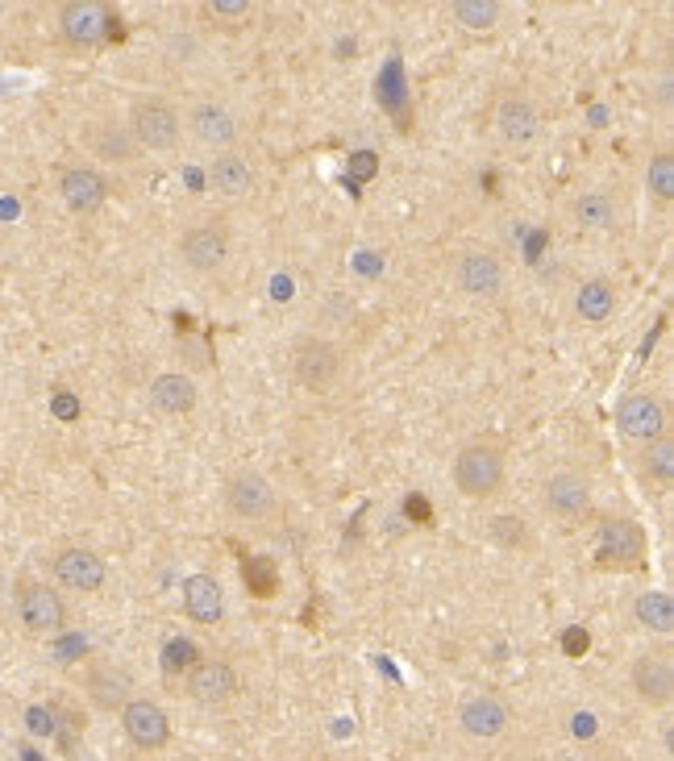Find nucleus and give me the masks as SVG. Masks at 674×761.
Wrapping results in <instances>:
<instances>
[{"mask_svg": "<svg viewBox=\"0 0 674 761\" xmlns=\"http://www.w3.org/2000/svg\"><path fill=\"white\" fill-rule=\"evenodd\" d=\"M354 163H358V171H362V175H370V171H375V158H370V154H358Z\"/></svg>", "mask_w": 674, "mask_h": 761, "instance_id": "nucleus-41", "label": "nucleus"}, {"mask_svg": "<svg viewBox=\"0 0 674 761\" xmlns=\"http://www.w3.org/2000/svg\"><path fill=\"white\" fill-rule=\"evenodd\" d=\"M408 516H416V520H425V516H429V503L412 495V499H408Z\"/></svg>", "mask_w": 674, "mask_h": 761, "instance_id": "nucleus-40", "label": "nucleus"}, {"mask_svg": "<svg viewBox=\"0 0 674 761\" xmlns=\"http://www.w3.org/2000/svg\"><path fill=\"white\" fill-rule=\"evenodd\" d=\"M454 283H458L466 296L487 300V296H495V291L504 287V263H499L495 254H487V250H470V254L458 258Z\"/></svg>", "mask_w": 674, "mask_h": 761, "instance_id": "nucleus-9", "label": "nucleus"}, {"mask_svg": "<svg viewBox=\"0 0 674 761\" xmlns=\"http://www.w3.org/2000/svg\"><path fill=\"white\" fill-rule=\"evenodd\" d=\"M487 537L504 549H520V545H529V524L520 516H495L487 524Z\"/></svg>", "mask_w": 674, "mask_h": 761, "instance_id": "nucleus-30", "label": "nucleus"}, {"mask_svg": "<svg viewBox=\"0 0 674 761\" xmlns=\"http://www.w3.org/2000/svg\"><path fill=\"white\" fill-rule=\"evenodd\" d=\"M125 732L142 749H163L167 736H171V719L150 699H134V703H125Z\"/></svg>", "mask_w": 674, "mask_h": 761, "instance_id": "nucleus-12", "label": "nucleus"}, {"mask_svg": "<svg viewBox=\"0 0 674 761\" xmlns=\"http://www.w3.org/2000/svg\"><path fill=\"white\" fill-rule=\"evenodd\" d=\"M504 483V453L495 446H466L454 458V487L470 499H483Z\"/></svg>", "mask_w": 674, "mask_h": 761, "instance_id": "nucleus-1", "label": "nucleus"}, {"mask_svg": "<svg viewBox=\"0 0 674 761\" xmlns=\"http://www.w3.org/2000/svg\"><path fill=\"white\" fill-rule=\"evenodd\" d=\"M183 608H187V616L200 620V624L221 620V612H225L221 582L213 579V574H192V579L183 582Z\"/></svg>", "mask_w": 674, "mask_h": 761, "instance_id": "nucleus-19", "label": "nucleus"}, {"mask_svg": "<svg viewBox=\"0 0 674 761\" xmlns=\"http://www.w3.org/2000/svg\"><path fill=\"white\" fill-rule=\"evenodd\" d=\"M541 495H545V508H549L554 516H583L587 508H591V483H587L583 474H575V470L549 474Z\"/></svg>", "mask_w": 674, "mask_h": 761, "instance_id": "nucleus-11", "label": "nucleus"}, {"mask_svg": "<svg viewBox=\"0 0 674 761\" xmlns=\"http://www.w3.org/2000/svg\"><path fill=\"white\" fill-rule=\"evenodd\" d=\"M192 666H196V645H192L187 636L167 641V649H163V670L167 674H187Z\"/></svg>", "mask_w": 674, "mask_h": 761, "instance_id": "nucleus-32", "label": "nucleus"}, {"mask_svg": "<svg viewBox=\"0 0 674 761\" xmlns=\"http://www.w3.org/2000/svg\"><path fill=\"white\" fill-rule=\"evenodd\" d=\"M17 612H21V624L30 632H58L63 620H67L63 599L50 586H42V582H25L17 591Z\"/></svg>", "mask_w": 674, "mask_h": 761, "instance_id": "nucleus-6", "label": "nucleus"}, {"mask_svg": "<svg viewBox=\"0 0 674 761\" xmlns=\"http://www.w3.org/2000/svg\"><path fill=\"white\" fill-rule=\"evenodd\" d=\"M58 191H63V204L71 213H96L104 204V196H108V183L100 180V171H92V167H71V171H63Z\"/></svg>", "mask_w": 674, "mask_h": 761, "instance_id": "nucleus-15", "label": "nucleus"}, {"mask_svg": "<svg viewBox=\"0 0 674 761\" xmlns=\"http://www.w3.org/2000/svg\"><path fill=\"white\" fill-rule=\"evenodd\" d=\"M187 130L196 134V141L213 146V150H229L237 141V117L225 108L221 100H200L192 113H187Z\"/></svg>", "mask_w": 674, "mask_h": 761, "instance_id": "nucleus-7", "label": "nucleus"}, {"mask_svg": "<svg viewBox=\"0 0 674 761\" xmlns=\"http://www.w3.org/2000/svg\"><path fill=\"white\" fill-rule=\"evenodd\" d=\"M108 30L117 34L121 25L113 21V13H108L100 0H75V4H67V8H63V34H67L75 46L100 42Z\"/></svg>", "mask_w": 674, "mask_h": 761, "instance_id": "nucleus-8", "label": "nucleus"}, {"mask_svg": "<svg viewBox=\"0 0 674 761\" xmlns=\"http://www.w3.org/2000/svg\"><path fill=\"white\" fill-rule=\"evenodd\" d=\"M449 17L470 34H487L499 21V4L495 0H458V4H449Z\"/></svg>", "mask_w": 674, "mask_h": 761, "instance_id": "nucleus-25", "label": "nucleus"}, {"mask_svg": "<svg viewBox=\"0 0 674 761\" xmlns=\"http://www.w3.org/2000/svg\"><path fill=\"white\" fill-rule=\"evenodd\" d=\"M246 582L258 599H270L275 595V566L267 558H246Z\"/></svg>", "mask_w": 674, "mask_h": 761, "instance_id": "nucleus-33", "label": "nucleus"}, {"mask_svg": "<svg viewBox=\"0 0 674 761\" xmlns=\"http://www.w3.org/2000/svg\"><path fill=\"white\" fill-rule=\"evenodd\" d=\"M645 470H649L658 483H670V474H674V441L666 437V433L649 441V449H645Z\"/></svg>", "mask_w": 674, "mask_h": 761, "instance_id": "nucleus-29", "label": "nucleus"}, {"mask_svg": "<svg viewBox=\"0 0 674 761\" xmlns=\"http://www.w3.org/2000/svg\"><path fill=\"white\" fill-rule=\"evenodd\" d=\"M204 13H208V17H221V21H237V17L250 13V0H208Z\"/></svg>", "mask_w": 674, "mask_h": 761, "instance_id": "nucleus-35", "label": "nucleus"}, {"mask_svg": "<svg viewBox=\"0 0 674 761\" xmlns=\"http://www.w3.org/2000/svg\"><path fill=\"white\" fill-rule=\"evenodd\" d=\"M645 180H649V191H654L662 204H670L674 200V158L670 154H658V158L649 163V175H645Z\"/></svg>", "mask_w": 674, "mask_h": 761, "instance_id": "nucleus-31", "label": "nucleus"}, {"mask_svg": "<svg viewBox=\"0 0 674 761\" xmlns=\"http://www.w3.org/2000/svg\"><path fill=\"white\" fill-rule=\"evenodd\" d=\"M632 686L645 703H670L674 695V666L670 653H645L637 666H632Z\"/></svg>", "mask_w": 674, "mask_h": 761, "instance_id": "nucleus-16", "label": "nucleus"}, {"mask_svg": "<svg viewBox=\"0 0 674 761\" xmlns=\"http://www.w3.org/2000/svg\"><path fill=\"white\" fill-rule=\"evenodd\" d=\"M25 728H30V736H54L58 732V716L50 712V707H25Z\"/></svg>", "mask_w": 674, "mask_h": 761, "instance_id": "nucleus-34", "label": "nucleus"}, {"mask_svg": "<svg viewBox=\"0 0 674 761\" xmlns=\"http://www.w3.org/2000/svg\"><path fill=\"white\" fill-rule=\"evenodd\" d=\"M292 370H296V379H300L308 391H325V387H333V379L342 375V354H337V346L325 341V337H304V341H296V350H292Z\"/></svg>", "mask_w": 674, "mask_h": 761, "instance_id": "nucleus-4", "label": "nucleus"}, {"mask_svg": "<svg viewBox=\"0 0 674 761\" xmlns=\"http://www.w3.org/2000/svg\"><path fill=\"white\" fill-rule=\"evenodd\" d=\"M587 645H591V636H587V628H570L566 636H562V649H566V658H583Z\"/></svg>", "mask_w": 674, "mask_h": 761, "instance_id": "nucleus-37", "label": "nucleus"}, {"mask_svg": "<svg viewBox=\"0 0 674 761\" xmlns=\"http://www.w3.org/2000/svg\"><path fill=\"white\" fill-rule=\"evenodd\" d=\"M54 574L63 586H75V591H96L104 582V562L92 553V549H63L54 558Z\"/></svg>", "mask_w": 674, "mask_h": 761, "instance_id": "nucleus-18", "label": "nucleus"}, {"mask_svg": "<svg viewBox=\"0 0 674 761\" xmlns=\"http://www.w3.org/2000/svg\"><path fill=\"white\" fill-rule=\"evenodd\" d=\"M575 308L583 320H608L612 308H616V291H612V283H604V279H591L579 287V300H575Z\"/></svg>", "mask_w": 674, "mask_h": 761, "instance_id": "nucleus-24", "label": "nucleus"}, {"mask_svg": "<svg viewBox=\"0 0 674 761\" xmlns=\"http://www.w3.org/2000/svg\"><path fill=\"white\" fill-rule=\"evenodd\" d=\"M616 424H620L625 437L654 441V437L666 433V412H662V403L654 400V396H629V400H620V408H616Z\"/></svg>", "mask_w": 674, "mask_h": 761, "instance_id": "nucleus-10", "label": "nucleus"}, {"mask_svg": "<svg viewBox=\"0 0 674 761\" xmlns=\"http://www.w3.org/2000/svg\"><path fill=\"white\" fill-rule=\"evenodd\" d=\"M458 719H462V728L470 736H499L508 728V707L495 695H475V699L462 703V716Z\"/></svg>", "mask_w": 674, "mask_h": 761, "instance_id": "nucleus-21", "label": "nucleus"}, {"mask_svg": "<svg viewBox=\"0 0 674 761\" xmlns=\"http://www.w3.org/2000/svg\"><path fill=\"white\" fill-rule=\"evenodd\" d=\"M570 732H575V736H595V716H587V712H579V716L570 719Z\"/></svg>", "mask_w": 674, "mask_h": 761, "instance_id": "nucleus-38", "label": "nucleus"}, {"mask_svg": "<svg viewBox=\"0 0 674 761\" xmlns=\"http://www.w3.org/2000/svg\"><path fill=\"white\" fill-rule=\"evenodd\" d=\"M221 495H225V508H229L237 520H267V516H275V508H279L275 487H270L258 470H237V474H229V483H225Z\"/></svg>", "mask_w": 674, "mask_h": 761, "instance_id": "nucleus-3", "label": "nucleus"}, {"mask_svg": "<svg viewBox=\"0 0 674 761\" xmlns=\"http://www.w3.org/2000/svg\"><path fill=\"white\" fill-rule=\"evenodd\" d=\"M50 412H54L58 420H75V416H80V400H75L71 391H54V400H50Z\"/></svg>", "mask_w": 674, "mask_h": 761, "instance_id": "nucleus-36", "label": "nucleus"}, {"mask_svg": "<svg viewBox=\"0 0 674 761\" xmlns=\"http://www.w3.org/2000/svg\"><path fill=\"white\" fill-rule=\"evenodd\" d=\"M641 553H645V537L632 520H608L604 524V541H599L604 566H641Z\"/></svg>", "mask_w": 674, "mask_h": 761, "instance_id": "nucleus-14", "label": "nucleus"}, {"mask_svg": "<svg viewBox=\"0 0 674 761\" xmlns=\"http://www.w3.org/2000/svg\"><path fill=\"white\" fill-rule=\"evenodd\" d=\"M187 686H192V695L200 703H225V699H233L237 678H233V670L225 662H196L187 670Z\"/></svg>", "mask_w": 674, "mask_h": 761, "instance_id": "nucleus-20", "label": "nucleus"}, {"mask_svg": "<svg viewBox=\"0 0 674 761\" xmlns=\"http://www.w3.org/2000/svg\"><path fill=\"white\" fill-rule=\"evenodd\" d=\"M208 187L225 200H246L254 191V167L242 154H217V163L208 167Z\"/></svg>", "mask_w": 674, "mask_h": 761, "instance_id": "nucleus-17", "label": "nucleus"}, {"mask_svg": "<svg viewBox=\"0 0 674 761\" xmlns=\"http://www.w3.org/2000/svg\"><path fill=\"white\" fill-rule=\"evenodd\" d=\"M75 653H84V641H80V636H67V641L58 645V658H75Z\"/></svg>", "mask_w": 674, "mask_h": 761, "instance_id": "nucleus-39", "label": "nucleus"}, {"mask_svg": "<svg viewBox=\"0 0 674 761\" xmlns=\"http://www.w3.org/2000/svg\"><path fill=\"white\" fill-rule=\"evenodd\" d=\"M495 130H499V137H504L508 146H529L541 130V117H537V108H533V100H525V96L499 100V108H495Z\"/></svg>", "mask_w": 674, "mask_h": 761, "instance_id": "nucleus-13", "label": "nucleus"}, {"mask_svg": "<svg viewBox=\"0 0 674 761\" xmlns=\"http://www.w3.org/2000/svg\"><path fill=\"white\" fill-rule=\"evenodd\" d=\"M637 620L645 628H654V632H670L674 628V599L666 591H645V595H637Z\"/></svg>", "mask_w": 674, "mask_h": 761, "instance_id": "nucleus-23", "label": "nucleus"}, {"mask_svg": "<svg viewBox=\"0 0 674 761\" xmlns=\"http://www.w3.org/2000/svg\"><path fill=\"white\" fill-rule=\"evenodd\" d=\"M150 400L158 412H171V416H183L196 408V383L187 375H158L154 387H150Z\"/></svg>", "mask_w": 674, "mask_h": 761, "instance_id": "nucleus-22", "label": "nucleus"}, {"mask_svg": "<svg viewBox=\"0 0 674 761\" xmlns=\"http://www.w3.org/2000/svg\"><path fill=\"white\" fill-rule=\"evenodd\" d=\"M88 691L96 695V703H104V707H121L125 703V678L121 674H108V670H92L88 678Z\"/></svg>", "mask_w": 674, "mask_h": 761, "instance_id": "nucleus-28", "label": "nucleus"}, {"mask_svg": "<svg viewBox=\"0 0 674 761\" xmlns=\"http://www.w3.org/2000/svg\"><path fill=\"white\" fill-rule=\"evenodd\" d=\"M575 221L583 225V229H612L616 208H612V200H608L604 191H583V196L575 200Z\"/></svg>", "mask_w": 674, "mask_h": 761, "instance_id": "nucleus-26", "label": "nucleus"}, {"mask_svg": "<svg viewBox=\"0 0 674 761\" xmlns=\"http://www.w3.org/2000/svg\"><path fill=\"white\" fill-rule=\"evenodd\" d=\"M130 137L142 150H175L180 141V117L167 100H142L130 113Z\"/></svg>", "mask_w": 674, "mask_h": 761, "instance_id": "nucleus-2", "label": "nucleus"}, {"mask_svg": "<svg viewBox=\"0 0 674 761\" xmlns=\"http://www.w3.org/2000/svg\"><path fill=\"white\" fill-rule=\"evenodd\" d=\"M21 761H42V757H38L34 749H25V753H21Z\"/></svg>", "mask_w": 674, "mask_h": 761, "instance_id": "nucleus-42", "label": "nucleus"}, {"mask_svg": "<svg viewBox=\"0 0 674 761\" xmlns=\"http://www.w3.org/2000/svg\"><path fill=\"white\" fill-rule=\"evenodd\" d=\"M225 254H229V233H225L221 225H196V229L180 241L183 267L196 270V275L217 270L225 263Z\"/></svg>", "mask_w": 674, "mask_h": 761, "instance_id": "nucleus-5", "label": "nucleus"}, {"mask_svg": "<svg viewBox=\"0 0 674 761\" xmlns=\"http://www.w3.org/2000/svg\"><path fill=\"white\" fill-rule=\"evenodd\" d=\"M92 146H96V154L108 158V163H125V158H134V150H137V141L130 137V130H121V125H100L96 137H92Z\"/></svg>", "mask_w": 674, "mask_h": 761, "instance_id": "nucleus-27", "label": "nucleus"}]
</instances>
